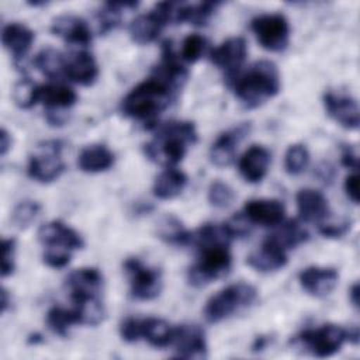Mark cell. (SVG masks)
Listing matches in <instances>:
<instances>
[{"label": "cell", "mask_w": 360, "mask_h": 360, "mask_svg": "<svg viewBox=\"0 0 360 360\" xmlns=\"http://www.w3.org/2000/svg\"><path fill=\"white\" fill-rule=\"evenodd\" d=\"M232 239L226 222L204 224L191 232L190 245L198 250V259L187 273L191 285L202 287L228 274L232 264L229 252Z\"/></svg>", "instance_id": "obj_1"}, {"label": "cell", "mask_w": 360, "mask_h": 360, "mask_svg": "<svg viewBox=\"0 0 360 360\" xmlns=\"http://www.w3.org/2000/svg\"><path fill=\"white\" fill-rule=\"evenodd\" d=\"M177 89L153 75L138 83L121 101L124 115L152 124L176 98Z\"/></svg>", "instance_id": "obj_2"}, {"label": "cell", "mask_w": 360, "mask_h": 360, "mask_svg": "<svg viewBox=\"0 0 360 360\" xmlns=\"http://www.w3.org/2000/svg\"><path fill=\"white\" fill-rule=\"evenodd\" d=\"M197 142V129L191 121H170L159 128L152 141L145 143L148 159L173 167L186 156L190 145Z\"/></svg>", "instance_id": "obj_3"}, {"label": "cell", "mask_w": 360, "mask_h": 360, "mask_svg": "<svg viewBox=\"0 0 360 360\" xmlns=\"http://www.w3.org/2000/svg\"><path fill=\"white\" fill-rule=\"evenodd\" d=\"M280 72L274 62L262 59L248 72L238 76L233 83L236 97L249 108L259 107L280 91Z\"/></svg>", "instance_id": "obj_4"}, {"label": "cell", "mask_w": 360, "mask_h": 360, "mask_svg": "<svg viewBox=\"0 0 360 360\" xmlns=\"http://www.w3.org/2000/svg\"><path fill=\"white\" fill-rule=\"evenodd\" d=\"M256 297L257 291L253 285L248 283L231 284L210 297L204 307V316L211 323L221 322L236 311L252 305Z\"/></svg>", "instance_id": "obj_5"}, {"label": "cell", "mask_w": 360, "mask_h": 360, "mask_svg": "<svg viewBox=\"0 0 360 360\" xmlns=\"http://www.w3.org/2000/svg\"><path fill=\"white\" fill-rule=\"evenodd\" d=\"M63 142L59 139H48L35 145L28 159V176L39 183H51L65 172L62 159Z\"/></svg>", "instance_id": "obj_6"}, {"label": "cell", "mask_w": 360, "mask_h": 360, "mask_svg": "<svg viewBox=\"0 0 360 360\" xmlns=\"http://www.w3.org/2000/svg\"><path fill=\"white\" fill-rule=\"evenodd\" d=\"M347 340L349 329L333 323H326L316 329L302 330L295 338V343H300L316 357H329L335 354Z\"/></svg>", "instance_id": "obj_7"}, {"label": "cell", "mask_w": 360, "mask_h": 360, "mask_svg": "<svg viewBox=\"0 0 360 360\" xmlns=\"http://www.w3.org/2000/svg\"><path fill=\"white\" fill-rule=\"evenodd\" d=\"M250 28L259 44L271 52L285 49L290 39V24L281 13H264L250 21Z\"/></svg>", "instance_id": "obj_8"}, {"label": "cell", "mask_w": 360, "mask_h": 360, "mask_svg": "<svg viewBox=\"0 0 360 360\" xmlns=\"http://www.w3.org/2000/svg\"><path fill=\"white\" fill-rule=\"evenodd\" d=\"M173 1L156 3L149 13L139 14L129 24V37L134 42L146 45L153 42L162 28L172 21Z\"/></svg>", "instance_id": "obj_9"}, {"label": "cell", "mask_w": 360, "mask_h": 360, "mask_svg": "<svg viewBox=\"0 0 360 360\" xmlns=\"http://www.w3.org/2000/svg\"><path fill=\"white\" fill-rule=\"evenodd\" d=\"M124 270L134 298L149 301L160 294L162 277L156 269L143 264L138 257H128L124 262Z\"/></svg>", "instance_id": "obj_10"}, {"label": "cell", "mask_w": 360, "mask_h": 360, "mask_svg": "<svg viewBox=\"0 0 360 360\" xmlns=\"http://www.w3.org/2000/svg\"><path fill=\"white\" fill-rule=\"evenodd\" d=\"M77 100L76 91L60 83L41 86L39 101L46 108V120L51 125H62L65 122L63 110L72 107Z\"/></svg>", "instance_id": "obj_11"}, {"label": "cell", "mask_w": 360, "mask_h": 360, "mask_svg": "<svg viewBox=\"0 0 360 360\" xmlns=\"http://www.w3.org/2000/svg\"><path fill=\"white\" fill-rule=\"evenodd\" d=\"M176 356L181 359L207 357V342L201 326L195 323H183L174 328L173 342Z\"/></svg>", "instance_id": "obj_12"}, {"label": "cell", "mask_w": 360, "mask_h": 360, "mask_svg": "<svg viewBox=\"0 0 360 360\" xmlns=\"http://www.w3.org/2000/svg\"><path fill=\"white\" fill-rule=\"evenodd\" d=\"M248 46L242 37H231L210 53L211 62L224 70L228 77H233L246 59Z\"/></svg>", "instance_id": "obj_13"}, {"label": "cell", "mask_w": 360, "mask_h": 360, "mask_svg": "<svg viewBox=\"0 0 360 360\" xmlns=\"http://www.w3.org/2000/svg\"><path fill=\"white\" fill-rule=\"evenodd\" d=\"M38 239L46 249L75 250L83 248V239L73 228L62 221H49L38 229Z\"/></svg>", "instance_id": "obj_14"}, {"label": "cell", "mask_w": 360, "mask_h": 360, "mask_svg": "<svg viewBox=\"0 0 360 360\" xmlns=\"http://www.w3.org/2000/svg\"><path fill=\"white\" fill-rule=\"evenodd\" d=\"M287 249L273 236H267L260 248L246 257V263L257 271H276L287 264Z\"/></svg>", "instance_id": "obj_15"}, {"label": "cell", "mask_w": 360, "mask_h": 360, "mask_svg": "<svg viewBox=\"0 0 360 360\" xmlns=\"http://www.w3.org/2000/svg\"><path fill=\"white\" fill-rule=\"evenodd\" d=\"M323 105L328 115L347 129H356L360 122L357 101L343 93L326 91L323 94Z\"/></svg>", "instance_id": "obj_16"}, {"label": "cell", "mask_w": 360, "mask_h": 360, "mask_svg": "<svg viewBox=\"0 0 360 360\" xmlns=\"http://www.w3.org/2000/svg\"><path fill=\"white\" fill-rule=\"evenodd\" d=\"M249 131L250 124L243 122L222 132L210 148L211 162L219 167L229 166L235 159L238 143L249 134Z\"/></svg>", "instance_id": "obj_17"}, {"label": "cell", "mask_w": 360, "mask_h": 360, "mask_svg": "<svg viewBox=\"0 0 360 360\" xmlns=\"http://www.w3.org/2000/svg\"><path fill=\"white\" fill-rule=\"evenodd\" d=\"M285 215V207L283 201L276 198H255L246 201L243 207V217L250 224H259L263 226L280 225Z\"/></svg>", "instance_id": "obj_18"}, {"label": "cell", "mask_w": 360, "mask_h": 360, "mask_svg": "<svg viewBox=\"0 0 360 360\" xmlns=\"http://www.w3.org/2000/svg\"><path fill=\"white\" fill-rule=\"evenodd\" d=\"M51 31L72 45L87 46L91 42L89 24L79 15L60 14L51 22Z\"/></svg>", "instance_id": "obj_19"}, {"label": "cell", "mask_w": 360, "mask_h": 360, "mask_svg": "<svg viewBox=\"0 0 360 360\" xmlns=\"http://www.w3.org/2000/svg\"><path fill=\"white\" fill-rule=\"evenodd\" d=\"M339 274L333 267L311 266L304 269L298 274V281L301 287L314 297L328 295L338 284Z\"/></svg>", "instance_id": "obj_20"}, {"label": "cell", "mask_w": 360, "mask_h": 360, "mask_svg": "<svg viewBox=\"0 0 360 360\" xmlns=\"http://www.w3.org/2000/svg\"><path fill=\"white\" fill-rule=\"evenodd\" d=\"M65 75L77 84L90 86L98 76V66L94 56L83 49L66 56Z\"/></svg>", "instance_id": "obj_21"}, {"label": "cell", "mask_w": 360, "mask_h": 360, "mask_svg": "<svg viewBox=\"0 0 360 360\" xmlns=\"http://www.w3.org/2000/svg\"><path fill=\"white\" fill-rule=\"evenodd\" d=\"M297 208L301 219L305 222H323L329 214L326 197L314 188H301L297 195Z\"/></svg>", "instance_id": "obj_22"}, {"label": "cell", "mask_w": 360, "mask_h": 360, "mask_svg": "<svg viewBox=\"0 0 360 360\" xmlns=\"http://www.w3.org/2000/svg\"><path fill=\"white\" fill-rule=\"evenodd\" d=\"M35 34L21 22H10L1 31V42L15 62L24 59L34 42Z\"/></svg>", "instance_id": "obj_23"}, {"label": "cell", "mask_w": 360, "mask_h": 360, "mask_svg": "<svg viewBox=\"0 0 360 360\" xmlns=\"http://www.w3.org/2000/svg\"><path fill=\"white\" fill-rule=\"evenodd\" d=\"M270 160V152L264 146L252 145L239 159V172L246 181L257 183L266 176Z\"/></svg>", "instance_id": "obj_24"}, {"label": "cell", "mask_w": 360, "mask_h": 360, "mask_svg": "<svg viewBox=\"0 0 360 360\" xmlns=\"http://www.w3.org/2000/svg\"><path fill=\"white\" fill-rule=\"evenodd\" d=\"M66 287L70 297L100 295L103 287V274L94 267H82L73 270L66 277Z\"/></svg>", "instance_id": "obj_25"}, {"label": "cell", "mask_w": 360, "mask_h": 360, "mask_svg": "<svg viewBox=\"0 0 360 360\" xmlns=\"http://www.w3.org/2000/svg\"><path fill=\"white\" fill-rule=\"evenodd\" d=\"M77 165L86 173L104 172L114 165V153L103 143H91L80 150Z\"/></svg>", "instance_id": "obj_26"}, {"label": "cell", "mask_w": 360, "mask_h": 360, "mask_svg": "<svg viewBox=\"0 0 360 360\" xmlns=\"http://www.w3.org/2000/svg\"><path fill=\"white\" fill-rule=\"evenodd\" d=\"M187 176L174 167H166L153 183V194L160 200H172L181 194L187 186Z\"/></svg>", "instance_id": "obj_27"}, {"label": "cell", "mask_w": 360, "mask_h": 360, "mask_svg": "<svg viewBox=\"0 0 360 360\" xmlns=\"http://www.w3.org/2000/svg\"><path fill=\"white\" fill-rule=\"evenodd\" d=\"M219 1H202L197 4L188 3H176L174 7V22H190L194 25H202L212 15L215 8L219 6Z\"/></svg>", "instance_id": "obj_28"}, {"label": "cell", "mask_w": 360, "mask_h": 360, "mask_svg": "<svg viewBox=\"0 0 360 360\" xmlns=\"http://www.w3.org/2000/svg\"><path fill=\"white\" fill-rule=\"evenodd\" d=\"M73 302V309L79 318V323L82 325H98L104 316L105 309L98 295L89 297H70Z\"/></svg>", "instance_id": "obj_29"}, {"label": "cell", "mask_w": 360, "mask_h": 360, "mask_svg": "<svg viewBox=\"0 0 360 360\" xmlns=\"http://www.w3.org/2000/svg\"><path fill=\"white\" fill-rule=\"evenodd\" d=\"M174 328L162 318L142 319V338L155 347H166L173 342Z\"/></svg>", "instance_id": "obj_30"}, {"label": "cell", "mask_w": 360, "mask_h": 360, "mask_svg": "<svg viewBox=\"0 0 360 360\" xmlns=\"http://www.w3.org/2000/svg\"><path fill=\"white\" fill-rule=\"evenodd\" d=\"M138 1H108L104 3L101 10L97 13L98 30L101 34H105L114 30L121 22L122 11L136 8Z\"/></svg>", "instance_id": "obj_31"}, {"label": "cell", "mask_w": 360, "mask_h": 360, "mask_svg": "<svg viewBox=\"0 0 360 360\" xmlns=\"http://www.w3.org/2000/svg\"><path fill=\"white\" fill-rule=\"evenodd\" d=\"M65 60L66 56H63L59 51L52 46H46L35 55L34 65L41 73L53 79L62 73L65 75Z\"/></svg>", "instance_id": "obj_32"}, {"label": "cell", "mask_w": 360, "mask_h": 360, "mask_svg": "<svg viewBox=\"0 0 360 360\" xmlns=\"http://www.w3.org/2000/svg\"><path fill=\"white\" fill-rule=\"evenodd\" d=\"M158 235L167 243L186 246L190 245L191 232H188L183 224L173 215H166L158 225Z\"/></svg>", "instance_id": "obj_33"}, {"label": "cell", "mask_w": 360, "mask_h": 360, "mask_svg": "<svg viewBox=\"0 0 360 360\" xmlns=\"http://www.w3.org/2000/svg\"><path fill=\"white\" fill-rule=\"evenodd\" d=\"M46 323L53 333L66 336L69 328L75 323H79V318L73 308L66 309L62 307H52L46 314Z\"/></svg>", "instance_id": "obj_34"}, {"label": "cell", "mask_w": 360, "mask_h": 360, "mask_svg": "<svg viewBox=\"0 0 360 360\" xmlns=\"http://www.w3.org/2000/svg\"><path fill=\"white\" fill-rule=\"evenodd\" d=\"M41 86L31 79H20L13 87V100L20 108H31L39 101Z\"/></svg>", "instance_id": "obj_35"}, {"label": "cell", "mask_w": 360, "mask_h": 360, "mask_svg": "<svg viewBox=\"0 0 360 360\" xmlns=\"http://www.w3.org/2000/svg\"><path fill=\"white\" fill-rule=\"evenodd\" d=\"M273 236L285 249H291V248H295V246L304 243L309 238V233L298 221L292 219V221H288V222L283 224L280 231L273 233Z\"/></svg>", "instance_id": "obj_36"}, {"label": "cell", "mask_w": 360, "mask_h": 360, "mask_svg": "<svg viewBox=\"0 0 360 360\" xmlns=\"http://www.w3.org/2000/svg\"><path fill=\"white\" fill-rule=\"evenodd\" d=\"M309 163V152L301 143H294L288 146L284 156V167L290 174L302 173Z\"/></svg>", "instance_id": "obj_37"}, {"label": "cell", "mask_w": 360, "mask_h": 360, "mask_svg": "<svg viewBox=\"0 0 360 360\" xmlns=\"http://www.w3.org/2000/svg\"><path fill=\"white\" fill-rule=\"evenodd\" d=\"M41 211V205L39 202L37 201H32V200H24V201H20L14 210H13V214H11V221L13 224L22 229V228H27L28 225L32 224V221H35V218L38 217Z\"/></svg>", "instance_id": "obj_38"}, {"label": "cell", "mask_w": 360, "mask_h": 360, "mask_svg": "<svg viewBox=\"0 0 360 360\" xmlns=\"http://www.w3.org/2000/svg\"><path fill=\"white\" fill-rule=\"evenodd\" d=\"M233 200H235V191L229 184L221 180H214L210 184L208 201L211 205L217 208H226L233 202Z\"/></svg>", "instance_id": "obj_39"}, {"label": "cell", "mask_w": 360, "mask_h": 360, "mask_svg": "<svg viewBox=\"0 0 360 360\" xmlns=\"http://www.w3.org/2000/svg\"><path fill=\"white\" fill-rule=\"evenodd\" d=\"M207 48V39L200 34H190L184 38L181 45V58L186 62H197Z\"/></svg>", "instance_id": "obj_40"}, {"label": "cell", "mask_w": 360, "mask_h": 360, "mask_svg": "<svg viewBox=\"0 0 360 360\" xmlns=\"http://www.w3.org/2000/svg\"><path fill=\"white\" fill-rule=\"evenodd\" d=\"M120 335L125 342H136L142 338V319L125 318L120 325Z\"/></svg>", "instance_id": "obj_41"}, {"label": "cell", "mask_w": 360, "mask_h": 360, "mask_svg": "<svg viewBox=\"0 0 360 360\" xmlns=\"http://www.w3.org/2000/svg\"><path fill=\"white\" fill-rule=\"evenodd\" d=\"M15 257V239L8 238L3 239V259H1V277H7L13 274L15 269L14 263Z\"/></svg>", "instance_id": "obj_42"}, {"label": "cell", "mask_w": 360, "mask_h": 360, "mask_svg": "<svg viewBox=\"0 0 360 360\" xmlns=\"http://www.w3.org/2000/svg\"><path fill=\"white\" fill-rule=\"evenodd\" d=\"M318 226H319V232L325 238H340V236H343L350 229L352 221L350 219H343L340 222L323 221Z\"/></svg>", "instance_id": "obj_43"}, {"label": "cell", "mask_w": 360, "mask_h": 360, "mask_svg": "<svg viewBox=\"0 0 360 360\" xmlns=\"http://www.w3.org/2000/svg\"><path fill=\"white\" fill-rule=\"evenodd\" d=\"M44 262L53 269H62L65 267L70 259H72V252L69 250H58V249H45L42 255Z\"/></svg>", "instance_id": "obj_44"}, {"label": "cell", "mask_w": 360, "mask_h": 360, "mask_svg": "<svg viewBox=\"0 0 360 360\" xmlns=\"http://www.w3.org/2000/svg\"><path fill=\"white\" fill-rule=\"evenodd\" d=\"M345 191H346L347 197L354 204L359 202V174H357V170L353 172L352 174H349L345 179Z\"/></svg>", "instance_id": "obj_45"}, {"label": "cell", "mask_w": 360, "mask_h": 360, "mask_svg": "<svg viewBox=\"0 0 360 360\" xmlns=\"http://www.w3.org/2000/svg\"><path fill=\"white\" fill-rule=\"evenodd\" d=\"M342 165L352 169V170H357L359 167V158L357 153L354 152V149L352 146H345L343 152H342Z\"/></svg>", "instance_id": "obj_46"}, {"label": "cell", "mask_w": 360, "mask_h": 360, "mask_svg": "<svg viewBox=\"0 0 360 360\" xmlns=\"http://www.w3.org/2000/svg\"><path fill=\"white\" fill-rule=\"evenodd\" d=\"M11 143H13V138L10 132L6 128H1L0 131V155L1 156H4L8 152V149L11 148Z\"/></svg>", "instance_id": "obj_47"}, {"label": "cell", "mask_w": 360, "mask_h": 360, "mask_svg": "<svg viewBox=\"0 0 360 360\" xmlns=\"http://www.w3.org/2000/svg\"><path fill=\"white\" fill-rule=\"evenodd\" d=\"M359 295H360V288H359V283H354L350 290H349V298L352 301V304L357 308L359 307Z\"/></svg>", "instance_id": "obj_48"}, {"label": "cell", "mask_w": 360, "mask_h": 360, "mask_svg": "<svg viewBox=\"0 0 360 360\" xmlns=\"http://www.w3.org/2000/svg\"><path fill=\"white\" fill-rule=\"evenodd\" d=\"M11 304V297L6 288H1V312H6Z\"/></svg>", "instance_id": "obj_49"}, {"label": "cell", "mask_w": 360, "mask_h": 360, "mask_svg": "<svg viewBox=\"0 0 360 360\" xmlns=\"http://www.w3.org/2000/svg\"><path fill=\"white\" fill-rule=\"evenodd\" d=\"M266 345H267V339L264 336H259V338H256L252 349L253 350H262V349L266 347Z\"/></svg>", "instance_id": "obj_50"}, {"label": "cell", "mask_w": 360, "mask_h": 360, "mask_svg": "<svg viewBox=\"0 0 360 360\" xmlns=\"http://www.w3.org/2000/svg\"><path fill=\"white\" fill-rule=\"evenodd\" d=\"M28 342H30V343H38V342H42L41 335H38V333L31 335V336H30V339H28Z\"/></svg>", "instance_id": "obj_51"}]
</instances>
